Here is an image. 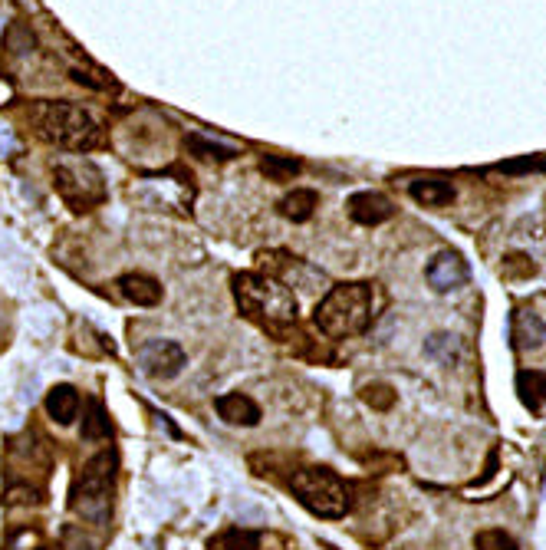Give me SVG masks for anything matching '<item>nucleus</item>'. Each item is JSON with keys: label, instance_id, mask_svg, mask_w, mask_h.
Listing matches in <instances>:
<instances>
[{"label": "nucleus", "instance_id": "nucleus-22", "mask_svg": "<svg viewBox=\"0 0 546 550\" xmlns=\"http://www.w3.org/2000/svg\"><path fill=\"white\" fill-rule=\"evenodd\" d=\"M500 271H504L507 280H523V277L537 274V264H533L527 254H507L504 257V267H500Z\"/></svg>", "mask_w": 546, "mask_h": 550}, {"label": "nucleus", "instance_id": "nucleus-18", "mask_svg": "<svg viewBox=\"0 0 546 550\" xmlns=\"http://www.w3.org/2000/svg\"><path fill=\"white\" fill-rule=\"evenodd\" d=\"M257 547H260V534L247 531V527H227V531L208 541V550H257Z\"/></svg>", "mask_w": 546, "mask_h": 550}, {"label": "nucleus", "instance_id": "nucleus-7", "mask_svg": "<svg viewBox=\"0 0 546 550\" xmlns=\"http://www.w3.org/2000/svg\"><path fill=\"white\" fill-rule=\"evenodd\" d=\"M139 363L152 379H175L188 366V353L175 340H149L139 350Z\"/></svg>", "mask_w": 546, "mask_h": 550}, {"label": "nucleus", "instance_id": "nucleus-24", "mask_svg": "<svg viewBox=\"0 0 546 550\" xmlns=\"http://www.w3.org/2000/svg\"><path fill=\"white\" fill-rule=\"evenodd\" d=\"M500 172H540V168H546V159H523V162H507V165H497Z\"/></svg>", "mask_w": 546, "mask_h": 550}, {"label": "nucleus", "instance_id": "nucleus-23", "mask_svg": "<svg viewBox=\"0 0 546 550\" xmlns=\"http://www.w3.org/2000/svg\"><path fill=\"white\" fill-rule=\"evenodd\" d=\"M362 399H366L369 406H375V409H392V406H395V389L375 383V386H366V392H362Z\"/></svg>", "mask_w": 546, "mask_h": 550}, {"label": "nucleus", "instance_id": "nucleus-5", "mask_svg": "<svg viewBox=\"0 0 546 550\" xmlns=\"http://www.w3.org/2000/svg\"><path fill=\"white\" fill-rule=\"evenodd\" d=\"M112 478H116V455L99 452L86 462L73 485V511L89 524H106L112 511Z\"/></svg>", "mask_w": 546, "mask_h": 550}, {"label": "nucleus", "instance_id": "nucleus-1", "mask_svg": "<svg viewBox=\"0 0 546 550\" xmlns=\"http://www.w3.org/2000/svg\"><path fill=\"white\" fill-rule=\"evenodd\" d=\"M375 284L366 280H352V284H336L329 294L316 303V327L320 333L333 336V340H346V336L362 333L375 317Z\"/></svg>", "mask_w": 546, "mask_h": 550}, {"label": "nucleus", "instance_id": "nucleus-20", "mask_svg": "<svg viewBox=\"0 0 546 550\" xmlns=\"http://www.w3.org/2000/svg\"><path fill=\"white\" fill-rule=\"evenodd\" d=\"M260 172H264L270 182H290V178L300 172V162L283 159V155H264V159H260Z\"/></svg>", "mask_w": 546, "mask_h": 550}, {"label": "nucleus", "instance_id": "nucleus-3", "mask_svg": "<svg viewBox=\"0 0 546 550\" xmlns=\"http://www.w3.org/2000/svg\"><path fill=\"white\" fill-rule=\"evenodd\" d=\"M30 119L37 126V136L50 145H60V149L89 152L102 145V126L86 109L73 103H40Z\"/></svg>", "mask_w": 546, "mask_h": 550}, {"label": "nucleus", "instance_id": "nucleus-17", "mask_svg": "<svg viewBox=\"0 0 546 550\" xmlns=\"http://www.w3.org/2000/svg\"><path fill=\"white\" fill-rule=\"evenodd\" d=\"M112 435V422L106 409H102V402L89 399L86 402V415H83V439L86 442H106Z\"/></svg>", "mask_w": 546, "mask_h": 550}, {"label": "nucleus", "instance_id": "nucleus-8", "mask_svg": "<svg viewBox=\"0 0 546 550\" xmlns=\"http://www.w3.org/2000/svg\"><path fill=\"white\" fill-rule=\"evenodd\" d=\"M471 280V267L458 251H441L431 257L428 264V284L438 294H451V290H461Z\"/></svg>", "mask_w": 546, "mask_h": 550}, {"label": "nucleus", "instance_id": "nucleus-9", "mask_svg": "<svg viewBox=\"0 0 546 550\" xmlns=\"http://www.w3.org/2000/svg\"><path fill=\"white\" fill-rule=\"evenodd\" d=\"M346 208H349V218L356 224H366V228H375V224L389 221L395 215V205L382 192H356Z\"/></svg>", "mask_w": 546, "mask_h": 550}, {"label": "nucleus", "instance_id": "nucleus-10", "mask_svg": "<svg viewBox=\"0 0 546 550\" xmlns=\"http://www.w3.org/2000/svg\"><path fill=\"white\" fill-rule=\"evenodd\" d=\"M214 409H218V415L227 425L254 429L260 422V406L250 396H244V392H224V396H218V402H214Z\"/></svg>", "mask_w": 546, "mask_h": 550}, {"label": "nucleus", "instance_id": "nucleus-25", "mask_svg": "<svg viewBox=\"0 0 546 550\" xmlns=\"http://www.w3.org/2000/svg\"><path fill=\"white\" fill-rule=\"evenodd\" d=\"M40 550H53V547H40Z\"/></svg>", "mask_w": 546, "mask_h": 550}, {"label": "nucleus", "instance_id": "nucleus-19", "mask_svg": "<svg viewBox=\"0 0 546 550\" xmlns=\"http://www.w3.org/2000/svg\"><path fill=\"white\" fill-rule=\"evenodd\" d=\"M185 149L195 152V155H201V159H218V162H227V159H234V155H237L234 145L214 142V139H208V136H188V139H185Z\"/></svg>", "mask_w": 546, "mask_h": 550}, {"label": "nucleus", "instance_id": "nucleus-2", "mask_svg": "<svg viewBox=\"0 0 546 550\" xmlns=\"http://www.w3.org/2000/svg\"><path fill=\"white\" fill-rule=\"evenodd\" d=\"M234 300L250 320H260L267 327H287V323L297 320V297H293V290L270 274H237Z\"/></svg>", "mask_w": 546, "mask_h": 550}, {"label": "nucleus", "instance_id": "nucleus-12", "mask_svg": "<svg viewBox=\"0 0 546 550\" xmlns=\"http://www.w3.org/2000/svg\"><path fill=\"white\" fill-rule=\"evenodd\" d=\"M510 340H514L517 350H540L546 340V323L540 320V313L517 310L514 323H510Z\"/></svg>", "mask_w": 546, "mask_h": 550}, {"label": "nucleus", "instance_id": "nucleus-16", "mask_svg": "<svg viewBox=\"0 0 546 550\" xmlns=\"http://www.w3.org/2000/svg\"><path fill=\"white\" fill-rule=\"evenodd\" d=\"M320 208V195L313 192V188H293L290 195L280 198V215L290 218V221H310L313 211Z\"/></svg>", "mask_w": 546, "mask_h": 550}, {"label": "nucleus", "instance_id": "nucleus-13", "mask_svg": "<svg viewBox=\"0 0 546 550\" xmlns=\"http://www.w3.org/2000/svg\"><path fill=\"white\" fill-rule=\"evenodd\" d=\"M408 195L425 208H445L454 201V185L448 182V178L428 175V178H415V182L408 185Z\"/></svg>", "mask_w": 546, "mask_h": 550}, {"label": "nucleus", "instance_id": "nucleus-11", "mask_svg": "<svg viewBox=\"0 0 546 550\" xmlns=\"http://www.w3.org/2000/svg\"><path fill=\"white\" fill-rule=\"evenodd\" d=\"M116 287L125 300L135 303V307H155V303H162V297H165L162 284L149 274H122L116 280Z\"/></svg>", "mask_w": 546, "mask_h": 550}, {"label": "nucleus", "instance_id": "nucleus-15", "mask_svg": "<svg viewBox=\"0 0 546 550\" xmlns=\"http://www.w3.org/2000/svg\"><path fill=\"white\" fill-rule=\"evenodd\" d=\"M517 396L530 412H540L546 406V373H540V369H520Z\"/></svg>", "mask_w": 546, "mask_h": 550}, {"label": "nucleus", "instance_id": "nucleus-21", "mask_svg": "<svg viewBox=\"0 0 546 550\" xmlns=\"http://www.w3.org/2000/svg\"><path fill=\"white\" fill-rule=\"evenodd\" d=\"M474 547L477 550H520V544L510 537L507 531H500V527H487L474 537Z\"/></svg>", "mask_w": 546, "mask_h": 550}, {"label": "nucleus", "instance_id": "nucleus-14", "mask_svg": "<svg viewBox=\"0 0 546 550\" xmlns=\"http://www.w3.org/2000/svg\"><path fill=\"white\" fill-rule=\"evenodd\" d=\"M79 409H83V399H79V392L73 386L63 383L47 392V415L56 425H73Z\"/></svg>", "mask_w": 546, "mask_h": 550}, {"label": "nucleus", "instance_id": "nucleus-6", "mask_svg": "<svg viewBox=\"0 0 546 550\" xmlns=\"http://www.w3.org/2000/svg\"><path fill=\"white\" fill-rule=\"evenodd\" d=\"M53 185L73 211H89L106 198L102 172L86 159H63L53 165Z\"/></svg>", "mask_w": 546, "mask_h": 550}, {"label": "nucleus", "instance_id": "nucleus-4", "mask_svg": "<svg viewBox=\"0 0 546 550\" xmlns=\"http://www.w3.org/2000/svg\"><path fill=\"white\" fill-rule=\"evenodd\" d=\"M290 488L297 501L316 518H346L352 511V491L329 468H300L290 475Z\"/></svg>", "mask_w": 546, "mask_h": 550}]
</instances>
